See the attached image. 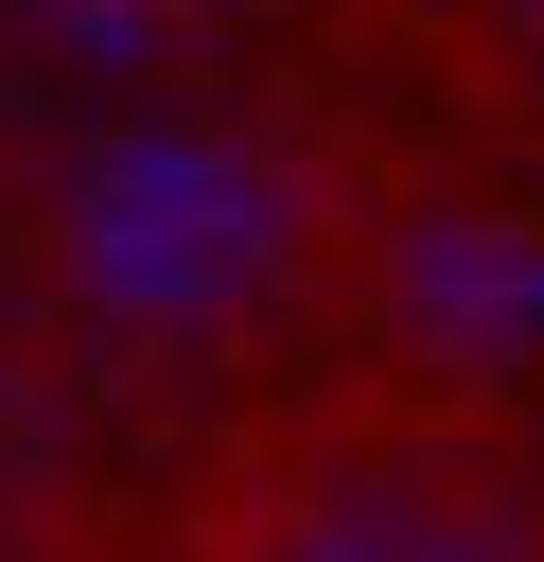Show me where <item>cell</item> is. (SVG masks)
<instances>
[{
	"instance_id": "6da1fadb",
	"label": "cell",
	"mask_w": 544,
	"mask_h": 562,
	"mask_svg": "<svg viewBox=\"0 0 544 562\" xmlns=\"http://www.w3.org/2000/svg\"><path fill=\"white\" fill-rule=\"evenodd\" d=\"M88 211H105V281L123 299H228V228H263V176L193 123H140L88 158Z\"/></svg>"
}]
</instances>
